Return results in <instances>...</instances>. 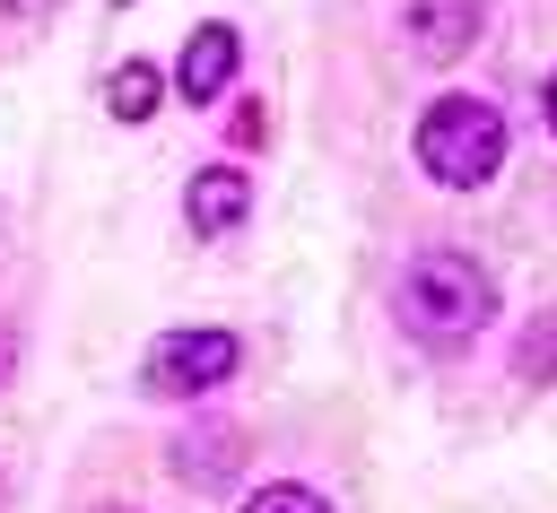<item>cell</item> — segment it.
Returning <instances> with one entry per match:
<instances>
[{
    "label": "cell",
    "instance_id": "6",
    "mask_svg": "<svg viewBox=\"0 0 557 513\" xmlns=\"http://www.w3.org/2000/svg\"><path fill=\"white\" fill-rule=\"evenodd\" d=\"M183 217H191V235H235V226L252 217V183H244L235 165H200V174L183 183Z\"/></svg>",
    "mask_w": 557,
    "mask_h": 513
},
{
    "label": "cell",
    "instance_id": "2",
    "mask_svg": "<svg viewBox=\"0 0 557 513\" xmlns=\"http://www.w3.org/2000/svg\"><path fill=\"white\" fill-rule=\"evenodd\" d=\"M418 165L444 183V191H479L496 165H505V113L487 96H435L418 113Z\"/></svg>",
    "mask_w": 557,
    "mask_h": 513
},
{
    "label": "cell",
    "instance_id": "1",
    "mask_svg": "<svg viewBox=\"0 0 557 513\" xmlns=\"http://www.w3.org/2000/svg\"><path fill=\"white\" fill-rule=\"evenodd\" d=\"M392 313H400V330H409L418 348L461 356V348L487 330V313H496V278H487L470 252H418V261L400 270V287H392Z\"/></svg>",
    "mask_w": 557,
    "mask_h": 513
},
{
    "label": "cell",
    "instance_id": "5",
    "mask_svg": "<svg viewBox=\"0 0 557 513\" xmlns=\"http://www.w3.org/2000/svg\"><path fill=\"white\" fill-rule=\"evenodd\" d=\"M235 61H244V43H235V26H226V17L191 26V43H183V61H174L183 104H218V96H226V78H235Z\"/></svg>",
    "mask_w": 557,
    "mask_h": 513
},
{
    "label": "cell",
    "instance_id": "7",
    "mask_svg": "<svg viewBox=\"0 0 557 513\" xmlns=\"http://www.w3.org/2000/svg\"><path fill=\"white\" fill-rule=\"evenodd\" d=\"M157 96H165L157 61H122V70L104 78V104H113V122H148V113H157Z\"/></svg>",
    "mask_w": 557,
    "mask_h": 513
},
{
    "label": "cell",
    "instance_id": "4",
    "mask_svg": "<svg viewBox=\"0 0 557 513\" xmlns=\"http://www.w3.org/2000/svg\"><path fill=\"white\" fill-rule=\"evenodd\" d=\"M479 26H487V0H409L400 9V35L418 61H461L479 43Z\"/></svg>",
    "mask_w": 557,
    "mask_h": 513
},
{
    "label": "cell",
    "instance_id": "11",
    "mask_svg": "<svg viewBox=\"0 0 557 513\" xmlns=\"http://www.w3.org/2000/svg\"><path fill=\"white\" fill-rule=\"evenodd\" d=\"M548 130H557V78H548Z\"/></svg>",
    "mask_w": 557,
    "mask_h": 513
},
{
    "label": "cell",
    "instance_id": "12",
    "mask_svg": "<svg viewBox=\"0 0 557 513\" xmlns=\"http://www.w3.org/2000/svg\"><path fill=\"white\" fill-rule=\"evenodd\" d=\"M0 504H9V487H0Z\"/></svg>",
    "mask_w": 557,
    "mask_h": 513
},
{
    "label": "cell",
    "instance_id": "9",
    "mask_svg": "<svg viewBox=\"0 0 557 513\" xmlns=\"http://www.w3.org/2000/svg\"><path fill=\"white\" fill-rule=\"evenodd\" d=\"M226 130H235V148H261V130H270V122H261V104H235V122H226Z\"/></svg>",
    "mask_w": 557,
    "mask_h": 513
},
{
    "label": "cell",
    "instance_id": "3",
    "mask_svg": "<svg viewBox=\"0 0 557 513\" xmlns=\"http://www.w3.org/2000/svg\"><path fill=\"white\" fill-rule=\"evenodd\" d=\"M235 365H244V339L218 330V322H191V330H165V339L148 348L139 383H148L157 400H200V391H218Z\"/></svg>",
    "mask_w": 557,
    "mask_h": 513
},
{
    "label": "cell",
    "instance_id": "10",
    "mask_svg": "<svg viewBox=\"0 0 557 513\" xmlns=\"http://www.w3.org/2000/svg\"><path fill=\"white\" fill-rule=\"evenodd\" d=\"M9 374H17V330H0V391H9Z\"/></svg>",
    "mask_w": 557,
    "mask_h": 513
},
{
    "label": "cell",
    "instance_id": "8",
    "mask_svg": "<svg viewBox=\"0 0 557 513\" xmlns=\"http://www.w3.org/2000/svg\"><path fill=\"white\" fill-rule=\"evenodd\" d=\"M244 513H331V504H322L313 487H296V478H278V487H261V496H252Z\"/></svg>",
    "mask_w": 557,
    "mask_h": 513
}]
</instances>
